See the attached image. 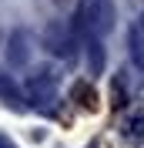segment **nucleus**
Wrapping results in <instances>:
<instances>
[{"instance_id": "f03ea898", "label": "nucleus", "mask_w": 144, "mask_h": 148, "mask_svg": "<svg viewBox=\"0 0 144 148\" xmlns=\"http://www.w3.org/2000/svg\"><path fill=\"white\" fill-rule=\"evenodd\" d=\"M111 98H114V101H111L114 108H124V104H127V91H124V84H121V81H114V91H111Z\"/></svg>"}, {"instance_id": "7ed1b4c3", "label": "nucleus", "mask_w": 144, "mask_h": 148, "mask_svg": "<svg viewBox=\"0 0 144 148\" xmlns=\"http://www.w3.org/2000/svg\"><path fill=\"white\" fill-rule=\"evenodd\" d=\"M127 135H131V138H141V135H144V111L137 114L134 121H131V128H127Z\"/></svg>"}, {"instance_id": "f257e3e1", "label": "nucleus", "mask_w": 144, "mask_h": 148, "mask_svg": "<svg viewBox=\"0 0 144 148\" xmlns=\"http://www.w3.org/2000/svg\"><path fill=\"white\" fill-rule=\"evenodd\" d=\"M74 98H77V101H81V108H97V94H94V88H87V84H77V88H74Z\"/></svg>"}]
</instances>
